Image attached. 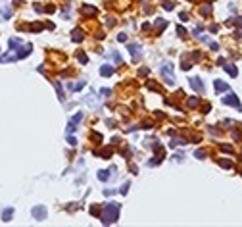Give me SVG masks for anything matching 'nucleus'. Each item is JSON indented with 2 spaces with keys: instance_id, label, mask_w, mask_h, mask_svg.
Listing matches in <instances>:
<instances>
[{
  "instance_id": "obj_3",
  "label": "nucleus",
  "mask_w": 242,
  "mask_h": 227,
  "mask_svg": "<svg viewBox=\"0 0 242 227\" xmlns=\"http://www.w3.org/2000/svg\"><path fill=\"white\" fill-rule=\"evenodd\" d=\"M223 104H229V106H233V108H236L240 112L242 110V106H240V102H238V98H236V94H233V92H229L227 96H223Z\"/></svg>"
},
{
  "instance_id": "obj_1",
  "label": "nucleus",
  "mask_w": 242,
  "mask_h": 227,
  "mask_svg": "<svg viewBox=\"0 0 242 227\" xmlns=\"http://www.w3.org/2000/svg\"><path fill=\"white\" fill-rule=\"evenodd\" d=\"M119 218V204H115V202H110L104 206V210H102V223L104 225H110V223H115Z\"/></svg>"
},
{
  "instance_id": "obj_6",
  "label": "nucleus",
  "mask_w": 242,
  "mask_h": 227,
  "mask_svg": "<svg viewBox=\"0 0 242 227\" xmlns=\"http://www.w3.org/2000/svg\"><path fill=\"white\" fill-rule=\"evenodd\" d=\"M129 52H131V56H133L135 62L140 60V46L139 44H129Z\"/></svg>"
},
{
  "instance_id": "obj_8",
  "label": "nucleus",
  "mask_w": 242,
  "mask_h": 227,
  "mask_svg": "<svg viewBox=\"0 0 242 227\" xmlns=\"http://www.w3.org/2000/svg\"><path fill=\"white\" fill-rule=\"evenodd\" d=\"M213 87H215V91H217V92L229 91V85H227V83H223V81H219V79H217V81H213Z\"/></svg>"
},
{
  "instance_id": "obj_11",
  "label": "nucleus",
  "mask_w": 242,
  "mask_h": 227,
  "mask_svg": "<svg viewBox=\"0 0 242 227\" xmlns=\"http://www.w3.org/2000/svg\"><path fill=\"white\" fill-rule=\"evenodd\" d=\"M73 41H75V43H81L83 41V29H75L73 31V37H71Z\"/></svg>"
},
{
  "instance_id": "obj_28",
  "label": "nucleus",
  "mask_w": 242,
  "mask_h": 227,
  "mask_svg": "<svg viewBox=\"0 0 242 227\" xmlns=\"http://www.w3.org/2000/svg\"><path fill=\"white\" fill-rule=\"evenodd\" d=\"M117 39H119V41H121V43H125V41H127V37H125V35H123V33H121V35H119V37H117Z\"/></svg>"
},
{
  "instance_id": "obj_21",
  "label": "nucleus",
  "mask_w": 242,
  "mask_h": 227,
  "mask_svg": "<svg viewBox=\"0 0 242 227\" xmlns=\"http://www.w3.org/2000/svg\"><path fill=\"white\" fill-rule=\"evenodd\" d=\"M156 25H158L160 29H165V27H167V21H164V19H160V21H158Z\"/></svg>"
},
{
  "instance_id": "obj_12",
  "label": "nucleus",
  "mask_w": 242,
  "mask_h": 227,
  "mask_svg": "<svg viewBox=\"0 0 242 227\" xmlns=\"http://www.w3.org/2000/svg\"><path fill=\"white\" fill-rule=\"evenodd\" d=\"M12 216H14V210H12V208H6V210L2 212V219H4V221H10V219H12Z\"/></svg>"
},
{
  "instance_id": "obj_4",
  "label": "nucleus",
  "mask_w": 242,
  "mask_h": 227,
  "mask_svg": "<svg viewBox=\"0 0 242 227\" xmlns=\"http://www.w3.org/2000/svg\"><path fill=\"white\" fill-rule=\"evenodd\" d=\"M31 214H33V218L39 219V221L46 219V208H44V206H35V208L31 210Z\"/></svg>"
},
{
  "instance_id": "obj_14",
  "label": "nucleus",
  "mask_w": 242,
  "mask_h": 227,
  "mask_svg": "<svg viewBox=\"0 0 242 227\" xmlns=\"http://www.w3.org/2000/svg\"><path fill=\"white\" fill-rule=\"evenodd\" d=\"M29 54H31V44L23 46V48H21V52H18V58H25V56H29Z\"/></svg>"
},
{
  "instance_id": "obj_19",
  "label": "nucleus",
  "mask_w": 242,
  "mask_h": 227,
  "mask_svg": "<svg viewBox=\"0 0 242 227\" xmlns=\"http://www.w3.org/2000/svg\"><path fill=\"white\" fill-rule=\"evenodd\" d=\"M85 87V81H81V83H77V85H69L71 91H81V89Z\"/></svg>"
},
{
  "instance_id": "obj_25",
  "label": "nucleus",
  "mask_w": 242,
  "mask_h": 227,
  "mask_svg": "<svg viewBox=\"0 0 242 227\" xmlns=\"http://www.w3.org/2000/svg\"><path fill=\"white\" fill-rule=\"evenodd\" d=\"M164 8L165 10H173V2H164Z\"/></svg>"
},
{
  "instance_id": "obj_20",
  "label": "nucleus",
  "mask_w": 242,
  "mask_h": 227,
  "mask_svg": "<svg viewBox=\"0 0 242 227\" xmlns=\"http://www.w3.org/2000/svg\"><path fill=\"white\" fill-rule=\"evenodd\" d=\"M221 150L223 152H233V146L231 144H221Z\"/></svg>"
},
{
  "instance_id": "obj_24",
  "label": "nucleus",
  "mask_w": 242,
  "mask_h": 227,
  "mask_svg": "<svg viewBox=\"0 0 242 227\" xmlns=\"http://www.w3.org/2000/svg\"><path fill=\"white\" fill-rule=\"evenodd\" d=\"M204 156H206V152H204V150H196V158H200V160H202Z\"/></svg>"
},
{
  "instance_id": "obj_26",
  "label": "nucleus",
  "mask_w": 242,
  "mask_h": 227,
  "mask_svg": "<svg viewBox=\"0 0 242 227\" xmlns=\"http://www.w3.org/2000/svg\"><path fill=\"white\" fill-rule=\"evenodd\" d=\"M177 33H179V35H181V37H185V35H186V31H185V29H183V27H177Z\"/></svg>"
},
{
  "instance_id": "obj_13",
  "label": "nucleus",
  "mask_w": 242,
  "mask_h": 227,
  "mask_svg": "<svg viewBox=\"0 0 242 227\" xmlns=\"http://www.w3.org/2000/svg\"><path fill=\"white\" fill-rule=\"evenodd\" d=\"M200 14L202 15H212V4H204V6L200 8Z\"/></svg>"
},
{
  "instance_id": "obj_29",
  "label": "nucleus",
  "mask_w": 242,
  "mask_h": 227,
  "mask_svg": "<svg viewBox=\"0 0 242 227\" xmlns=\"http://www.w3.org/2000/svg\"><path fill=\"white\" fill-rule=\"evenodd\" d=\"M234 21H236V25H238V27H242V18H236Z\"/></svg>"
},
{
  "instance_id": "obj_22",
  "label": "nucleus",
  "mask_w": 242,
  "mask_h": 227,
  "mask_svg": "<svg viewBox=\"0 0 242 227\" xmlns=\"http://www.w3.org/2000/svg\"><path fill=\"white\" fill-rule=\"evenodd\" d=\"M79 62H81V64H87V62H88V58H87L85 54H79Z\"/></svg>"
},
{
  "instance_id": "obj_7",
  "label": "nucleus",
  "mask_w": 242,
  "mask_h": 227,
  "mask_svg": "<svg viewBox=\"0 0 242 227\" xmlns=\"http://www.w3.org/2000/svg\"><path fill=\"white\" fill-rule=\"evenodd\" d=\"M190 87H192L196 92H204V83L200 81L198 77H192V79H190Z\"/></svg>"
},
{
  "instance_id": "obj_27",
  "label": "nucleus",
  "mask_w": 242,
  "mask_h": 227,
  "mask_svg": "<svg viewBox=\"0 0 242 227\" xmlns=\"http://www.w3.org/2000/svg\"><path fill=\"white\" fill-rule=\"evenodd\" d=\"M67 142H69V144H71V146H75V144H77V141H75V139H73V137H69V139H67Z\"/></svg>"
},
{
  "instance_id": "obj_17",
  "label": "nucleus",
  "mask_w": 242,
  "mask_h": 227,
  "mask_svg": "<svg viewBox=\"0 0 242 227\" xmlns=\"http://www.w3.org/2000/svg\"><path fill=\"white\" fill-rule=\"evenodd\" d=\"M198 104H200V98H198V96H194V98L188 100V108H196Z\"/></svg>"
},
{
  "instance_id": "obj_9",
  "label": "nucleus",
  "mask_w": 242,
  "mask_h": 227,
  "mask_svg": "<svg viewBox=\"0 0 242 227\" xmlns=\"http://www.w3.org/2000/svg\"><path fill=\"white\" fill-rule=\"evenodd\" d=\"M112 73H113L112 66H102V67H100V75H102V77H110Z\"/></svg>"
},
{
  "instance_id": "obj_5",
  "label": "nucleus",
  "mask_w": 242,
  "mask_h": 227,
  "mask_svg": "<svg viewBox=\"0 0 242 227\" xmlns=\"http://www.w3.org/2000/svg\"><path fill=\"white\" fill-rule=\"evenodd\" d=\"M81 119H83V114H81V112L75 114V118H73V119H69V123H67V135H71L73 131L77 129V123H79Z\"/></svg>"
},
{
  "instance_id": "obj_15",
  "label": "nucleus",
  "mask_w": 242,
  "mask_h": 227,
  "mask_svg": "<svg viewBox=\"0 0 242 227\" xmlns=\"http://www.w3.org/2000/svg\"><path fill=\"white\" fill-rule=\"evenodd\" d=\"M223 67H225V71H227L231 77H236V75H238V70H236V67H233V66H223Z\"/></svg>"
},
{
  "instance_id": "obj_16",
  "label": "nucleus",
  "mask_w": 242,
  "mask_h": 227,
  "mask_svg": "<svg viewBox=\"0 0 242 227\" xmlns=\"http://www.w3.org/2000/svg\"><path fill=\"white\" fill-rule=\"evenodd\" d=\"M108 177H110V171H106V170L98 171V179H100V181H108Z\"/></svg>"
},
{
  "instance_id": "obj_18",
  "label": "nucleus",
  "mask_w": 242,
  "mask_h": 227,
  "mask_svg": "<svg viewBox=\"0 0 242 227\" xmlns=\"http://www.w3.org/2000/svg\"><path fill=\"white\" fill-rule=\"evenodd\" d=\"M219 166L225 167V170H229V167H233V162L231 160H219Z\"/></svg>"
},
{
  "instance_id": "obj_23",
  "label": "nucleus",
  "mask_w": 242,
  "mask_h": 227,
  "mask_svg": "<svg viewBox=\"0 0 242 227\" xmlns=\"http://www.w3.org/2000/svg\"><path fill=\"white\" fill-rule=\"evenodd\" d=\"M127 191H129V183H125L123 187H121V194H127Z\"/></svg>"
},
{
  "instance_id": "obj_2",
  "label": "nucleus",
  "mask_w": 242,
  "mask_h": 227,
  "mask_svg": "<svg viewBox=\"0 0 242 227\" xmlns=\"http://www.w3.org/2000/svg\"><path fill=\"white\" fill-rule=\"evenodd\" d=\"M161 75L165 77V81L169 83V85H173V83H175V73H173V64L165 62V64L161 66Z\"/></svg>"
},
{
  "instance_id": "obj_10",
  "label": "nucleus",
  "mask_w": 242,
  "mask_h": 227,
  "mask_svg": "<svg viewBox=\"0 0 242 227\" xmlns=\"http://www.w3.org/2000/svg\"><path fill=\"white\" fill-rule=\"evenodd\" d=\"M83 14H85V15H96V8L87 4V6H83Z\"/></svg>"
}]
</instances>
